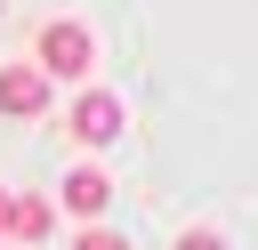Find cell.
I'll use <instances>...</instances> for the list:
<instances>
[{"label":"cell","mask_w":258,"mask_h":250,"mask_svg":"<svg viewBox=\"0 0 258 250\" xmlns=\"http://www.w3.org/2000/svg\"><path fill=\"white\" fill-rule=\"evenodd\" d=\"M40 73H48V81L89 73V32H81V24H48V32H40Z\"/></svg>","instance_id":"cell-2"},{"label":"cell","mask_w":258,"mask_h":250,"mask_svg":"<svg viewBox=\"0 0 258 250\" xmlns=\"http://www.w3.org/2000/svg\"><path fill=\"white\" fill-rule=\"evenodd\" d=\"M8 210H16V194H0V234H8Z\"/></svg>","instance_id":"cell-8"},{"label":"cell","mask_w":258,"mask_h":250,"mask_svg":"<svg viewBox=\"0 0 258 250\" xmlns=\"http://www.w3.org/2000/svg\"><path fill=\"white\" fill-rule=\"evenodd\" d=\"M105 202H113V177L105 169H73L64 177V210L73 218H105Z\"/></svg>","instance_id":"cell-4"},{"label":"cell","mask_w":258,"mask_h":250,"mask_svg":"<svg viewBox=\"0 0 258 250\" xmlns=\"http://www.w3.org/2000/svg\"><path fill=\"white\" fill-rule=\"evenodd\" d=\"M177 250H226V242H218V234H185Z\"/></svg>","instance_id":"cell-7"},{"label":"cell","mask_w":258,"mask_h":250,"mask_svg":"<svg viewBox=\"0 0 258 250\" xmlns=\"http://www.w3.org/2000/svg\"><path fill=\"white\" fill-rule=\"evenodd\" d=\"M121 97L113 89H81V105H73V145H113L121 137Z\"/></svg>","instance_id":"cell-1"},{"label":"cell","mask_w":258,"mask_h":250,"mask_svg":"<svg viewBox=\"0 0 258 250\" xmlns=\"http://www.w3.org/2000/svg\"><path fill=\"white\" fill-rule=\"evenodd\" d=\"M8 234H24V242H40V234H48V202H32V194H16V210H8Z\"/></svg>","instance_id":"cell-5"},{"label":"cell","mask_w":258,"mask_h":250,"mask_svg":"<svg viewBox=\"0 0 258 250\" xmlns=\"http://www.w3.org/2000/svg\"><path fill=\"white\" fill-rule=\"evenodd\" d=\"M73 250H129V242H121V234H105V226H89V234H81Z\"/></svg>","instance_id":"cell-6"},{"label":"cell","mask_w":258,"mask_h":250,"mask_svg":"<svg viewBox=\"0 0 258 250\" xmlns=\"http://www.w3.org/2000/svg\"><path fill=\"white\" fill-rule=\"evenodd\" d=\"M0 113H16V121L48 113V73H40V65H8V73H0Z\"/></svg>","instance_id":"cell-3"}]
</instances>
